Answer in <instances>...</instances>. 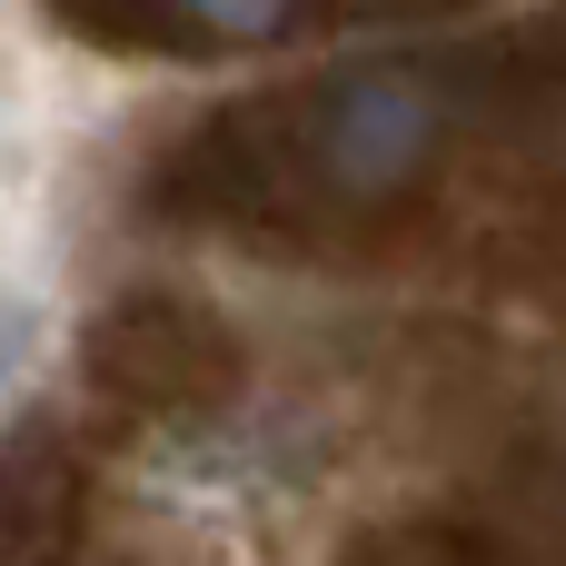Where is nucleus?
<instances>
[{"mask_svg": "<svg viewBox=\"0 0 566 566\" xmlns=\"http://www.w3.org/2000/svg\"><path fill=\"white\" fill-rule=\"evenodd\" d=\"M90 378H99L119 408H139V418H199V408L229 398L239 348H229L219 318L189 308V298H129V308L99 318V338H90Z\"/></svg>", "mask_w": 566, "mask_h": 566, "instance_id": "nucleus-3", "label": "nucleus"}, {"mask_svg": "<svg viewBox=\"0 0 566 566\" xmlns=\"http://www.w3.org/2000/svg\"><path fill=\"white\" fill-rule=\"evenodd\" d=\"M448 566H566V438L507 458L468 507L438 517Z\"/></svg>", "mask_w": 566, "mask_h": 566, "instance_id": "nucleus-4", "label": "nucleus"}, {"mask_svg": "<svg viewBox=\"0 0 566 566\" xmlns=\"http://www.w3.org/2000/svg\"><path fill=\"white\" fill-rule=\"evenodd\" d=\"M99 50H269V40H328V30H398L458 0H50Z\"/></svg>", "mask_w": 566, "mask_h": 566, "instance_id": "nucleus-2", "label": "nucleus"}, {"mask_svg": "<svg viewBox=\"0 0 566 566\" xmlns=\"http://www.w3.org/2000/svg\"><path fill=\"white\" fill-rule=\"evenodd\" d=\"M139 219L298 269H478L566 289V10L408 40L229 99L139 169Z\"/></svg>", "mask_w": 566, "mask_h": 566, "instance_id": "nucleus-1", "label": "nucleus"}]
</instances>
